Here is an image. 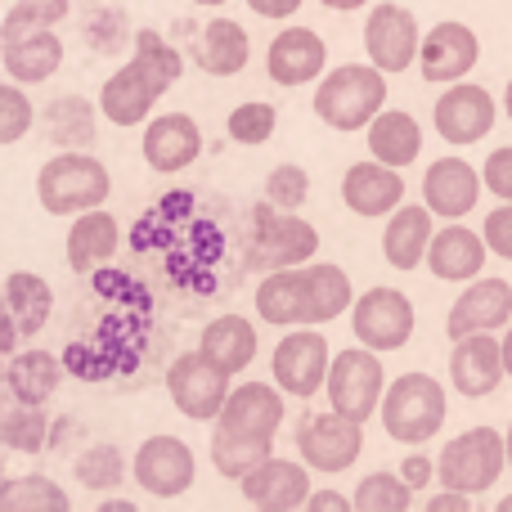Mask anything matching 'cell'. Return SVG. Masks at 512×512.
<instances>
[{"label":"cell","mask_w":512,"mask_h":512,"mask_svg":"<svg viewBox=\"0 0 512 512\" xmlns=\"http://www.w3.org/2000/svg\"><path fill=\"white\" fill-rule=\"evenodd\" d=\"M328 369H333V355H328L324 333H288L274 346V382L288 396H315Z\"/></svg>","instance_id":"4fadbf2b"},{"label":"cell","mask_w":512,"mask_h":512,"mask_svg":"<svg viewBox=\"0 0 512 512\" xmlns=\"http://www.w3.org/2000/svg\"><path fill=\"white\" fill-rule=\"evenodd\" d=\"M297 450L315 472H346L364 450V423L346 418L342 409L310 414L297 427Z\"/></svg>","instance_id":"30bf717a"},{"label":"cell","mask_w":512,"mask_h":512,"mask_svg":"<svg viewBox=\"0 0 512 512\" xmlns=\"http://www.w3.org/2000/svg\"><path fill=\"white\" fill-rule=\"evenodd\" d=\"M369 153L378 162H391V167H409L423 153V126L409 113H400V108L378 113L369 122Z\"/></svg>","instance_id":"f1b7e54d"},{"label":"cell","mask_w":512,"mask_h":512,"mask_svg":"<svg viewBox=\"0 0 512 512\" xmlns=\"http://www.w3.org/2000/svg\"><path fill=\"white\" fill-rule=\"evenodd\" d=\"M504 364H508V378H512V328H508V337H504Z\"/></svg>","instance_id":"f907efd6"},{"label":"cell","mask_w":512,"mask_h":512,"mask_svg":"<svg viewBox=\"0 0 512 512\" xmlns=\"http://www.w3.org/2000/svg\"><path fill=\"white\" fill-rule=\"evenodd\" d=\"M319 5H324V9H360L364 0H319Z\"/></svg>","instance_id":"681fc988"},{"label":"cell","mask_w":512,"mask_h":512,"mask_svg":"<svg viewBox=\"0 0 512 512\" xmlns=\"http://www.w3.org/2000/svg\"><path fill=\"white\" fill-rule=\"evenodd\" d=\"M77 477H81V486H90V490L122 486V477H126L122 450H117V445H95V450H86L77 459Z\"/></svg>","instance_id":"f35d334b"},{"label":"cell","mask_w":512,"mask_h":512,"mask_svg":"<svg viewBox=\"0 0 512 512\" xmlns=\"http://www.w3.org/2000/svg\"><path fill=\"white\" fill-rule=\"evenodd\" d=\"M486 243H490V252L495 256H504V261H512V203H504L499 212H490L486 216Z\"/></svg>","instance_id":"ee69618b"},{"label":"cell","mask_w":512,"mask_h":512,"mask_svg":"<svg viewBox=\"0 0 512 512\" xmlns=\"http://www.w3.org/2000/svg\"><path fill=\"white\" fill-rule=\"evenodd\" d=\"M351 279L342 265H288V270H270L256 288V315L265 324H328L351 306Z\"/></svg>","instance_id":"6da1fadb"},{"label":"cell","mask_w":512,"mask_h":512,"mask_svg":"<svg viewBox=\"0 0 512 512\" xmlns=\"http://www.w3.org/2000/svg\"><path fill=\"white\" fill-rule=\"evenodd\" d=\"M405 198V180H400V167L391 162H355L342 180V203L351 207L355 216H391Z\"/></svg>","instance_id":"603a6c76"},{"label":"cell","mask_w":512,"mask_h":512,"mask_svg":"<svg viewBox=\"0 0 512 512\" xmlns=\"http://www.w3.org/2000/svg\"><path fill=\"white\" fill-rule=\"evenodd\" d=\"M9 81H50L63 63V41L54 27H0Z\"/></svg>","instance_id":"ac0fdd59"},{"label":"cell","mask_w":512,"mask_h":512,"mask_svg":"<svg viewBox=\"0 0 512 512\" xmlns=\"http://www.w3.org/2000/svg\"><path fill=\"white\" fill-rule=\"evenodd\" d=\"M198 477V459L185 441L176 436H153V441L140 445L135 454V481L144 486V495L153 499H176L194 486Z\"/></svg>","instance_id":"7c38bea8"},{"label":"cell","mask_w":512,"mask_h":512,"mask_svg":"<svg viewBox=\"0 0 512 512\" xmlns=\"http://www.w3.org/2000/svg\"><path fill=\"white\" fill-rule=\"evenodd\" d=\"M378 414H382V427H387L391 441L423 445L445 427L450 405H445V387L432 373H400L387 387V396H382Z\"/></svg>","instance_id":"5b68a950"},{"label":"cell","mask_w":512,"mask_h":512,"mask_svg":"<svg viewBox=\"0 0 512 512\" xmlns=\"http://www.w3.org/2000/svg\"><path fill=\"white\" fill-rule=\"evenodd\" d=\"M499 512H512V495H504V504H499Z\"/></svg>","instance_id":"f5cc1de1"},{"label":"cell","mask_w":512,"mask_h":512,"mask_svg":"<svg viewBox=\"0 0 512 512\" xmlns=\"http://www.w3.org/2000/svg\"><path fill=\"white\" fill-rule=\"evenodd\" d=\"M477 59H481V41L463 23H436L423 36V50H418V68H423L427 81H459L477 68Z\"/></svg>","instance_id":"d6986e66"},{"label":"cell","mask_w":512,"mask_h":512,"mask_svg":"<svg viewBox=\"0 0 512 512\" xmlns=\"http://www.w3.org/2000/svg\"><path fill=\"white\" fill-rule=\"evenodd\" d=\"M248 504L265 508V512H292V508H306L310 504V477L301 463H288V459H265L256 463L248 477L239 481Z\"/></svg>","instance_id":"ffe728a7"},{"label":"cell","mask_w":512,"mask_h":512,"mask_svg":"<svg viewBox=\"0 0 512 512\" xmlns=\"http://www.w3.org/2000/svg\"><path fill=\"white\" fill-rule=\"evenodd\" d=\"M504 108H508V117H512V81H508V95H504Z\"/></svg>","instance_id":"816d5d0a"},{"label":"cell","mask_w":512,"mask_h":512,"mask_svg":"<svg viewBox=\"0 0 512 512\" xmlns=\"http://www.w3.org/2000/svg\"><path fill=\"white\" fill-rule=\"evenodd\" d=\"M248 5L261 18H288V14H297L301 9V0H248Z\"/></svg>","instance_id":"c3c4849f"},{"label":"cell","mask_w":512,"mask_h":512,"mask_svg":"<svg viewBox=\"0 0 512 512\" xmlns=\"http://www.w3.org/2000/svg\"><path fill=\"white\" fill-rule=\"evenodd\" d=\"M194 5H225V0H194Z\"/></svg>","instance_id":"db71d44e"},{"label":"cell","mask_w":512,"mask_h":512,"mask_svg":"<svg viewBox=\"0 0 512 512\" xmlns=\"http://www.w3.org/2000/svg\"><path fill=\"white\" fill-rule=\"evenodd\" d=\"M508 463H512V427H508Z\"/></svg>","instance_id":"11a10c76"},{"label":"cell","mask_w":512,"mask_h":512,"mask_svg":"<svg viewBox=\"0 0 512 512\" xmlns=\"http://www.w3.org/2000/svg\"><path fill=\"white\" fill-rule=\"evenodd\" d=\"M310 512H346V508H355V499H346V495H337V490H324V495H310Z\"/></svg>","instance_id":"7dc6e473"},{"label":"cell","mask_w":512,"mask_h":512,"mask_svg":"<svg viewBox=\"0 0 512 512\" xmlns=\"http://www.w3.org/2000/svg\"><path fill=\"white\" fill-rule=\"evenodd\" d=\"M32 99L18 90V81H9V86H0V144H18L27 135V126H32Z\"/></svg>","instance_id":"b9f144b4"},{"label":"cell","mask_w":512,"mask_h":512,"mask_svg":"<svg viewBox=\"0 0 512 512\" xmlns=\"http://www.w3.org/2000/svg\"><path fill=\"white\" fill-rule=\"evenodd\" d=\"M481 185H486V176H477L463 158H441L423 176V203L445 221H459V216H468L477 207Z\"/></svg>","instance_id":"cb8c5ba5"},{"label":"cell","mask_w":512,"mask_h":512,"mask_svg":"<svg viewBox=\"0 0 512 512\" xmlns=\"http://www.w3.org/2000/svg\"><path fill=\"white\" fill-rule=\"evenodd\" d=\"M230 369H221V364L212 360V355L203 351H189V355H176L167 369V391L171 400H176V409L185 418H194V423H216L225 409V400H230Z\"/></svg>","instance_id":"ba28073f"},{"label":"cell","mask_w":512,"mask_h":512,"mask_svg":"<svg viewBox=\"0 0 512 512\" xmlns=\"http://www.w3.org/2000/svg\"><path fill=\"white\" fill-rule=\"evenodd\" d=\"M400 477H405L414 490L427 486V481H432V459H427V454H409L405 468H400Z\"/></svg>","instance_id":"f6af8a7d"},{"label":"cell","mask_w":512,"mask_h":512,"mask_svg":"<svg viewBox=\"0 0 512 512\" xmlns=\"http://www.w3.org/2000/svg\"><path fill=\"white\" fill-rule=\"evenodd\" d=\"M180 72H185V59H180L176 45H167L158 32H140L135 36V59L117 68L99 90V108L113 126H140L149 108L180 81Z\"/></svg>","instance_id":"7a4b0ae2"},{"label":"cell","mask_w":512,"mask_h":512,"mask_svg":"<svg viewBox=\"0 0 512 512\" xmlns=\"http://www.w3.org/2000/svg\"><path fill=\"white\" fill-rule=\"evenodd\" d=\"M108 194H113L108 167L77 149L50 158L41 167V176H36V198H41V207L50 216H81L90 207H104Z\"/></svg>","instance_id":"277c9868"},{"label":"cell","mask_w":512,"mask_h":512,"mask_svg":"<svg viewBox=\"0 0 512 512\" xmlns=\"http://www.w3.org/2000/svg\"><path fill=\"white\" fill-rule=\"evenodd\" d=\"M387 104V72L373 63V68H360V63H342L333 68L315 90V113L324 126L333 131H360Z\"/></svg>","instance_id":"3957f363"},{"label":"cell","mask_w":512,"mask_h":512,"mask_svg":"<svg viewBox=\"0 0 512 512\" xmlns=\"http://www.w3.org/2000/svg\"><path fill=\"white\" fill-rule=\"evenodd\" d=\"M486 252H490L486 234H472L468 225H445L432 239V248H427V265H432V274L445 283H468L481 274Z\"/></svg>","instance_id":"4316f807"},{"label":"cell","mask_w":512,"mask_h":512,"mask_svg":"<svg viewBox=\"0 0 512 512\" xmlns=\"http://www.w3.org/2000/svg\"><path fill=\"white\" fill-rule=\"evenodd\" d=\"M387 396V378H382V360L373 346H351V351L333 355V369H328V400L333 409H342L355 423H369L382 409Z\"/></svg>","instance_id":"9c48e42d"},{"label":"cell","mask_w":512,"mask_h":512,"mask_svg":"<svg viewBox=\"0 0 512 512\" xmlns=\"http://www.w3.org/2000/svg\"><path fill=\"white\" fill-rule=\"evenodd\" d=\"M486 189L495 198H504V203H512V144H504V149H495L486 158Z\"/></svg>","instance_id":"7bdbcfd3"},{"label":"cell","mask_w":512,"mask_h":512,"mask_svg":"<svg viewBox=\"0 0 512 512\" xmlns=\"http://www.w3.org/2000/svg\"><path fill=\"white\" fill-rule=\"evenodd\" d=\"M274 126H279V113H274V104H261V99H252V104H239L230 113V140L234 144H265L274 135Z\"/></svg>","instance_id":"ab89813d"},{"label":"cell","mask_w":512,"mask_h":512,"mask_svg":"<svg viewBox=\"0 0 512 512\" xmlns=\"http://www.w3.org/2000/svg\"><path fill=\"white\" fill-rule=\"evenodd\" d=\"M355 337L373 351H400L414 337V301L400 288H369L351 310Z\"/></svg>","instance_id":"8fae6325"},{"label":"cell","mask_w":512,"mask_h":512,"mask_svg":"<svg viewBox=\"0 0 512 512\" xmlns=\"http://www.w3.org/2000/svg\"><path fill=\"white\" fill-rule=\"evenodd\" d=\"M5 512H68V495L45 477H14L0 486Z\"/></svg>","instance_id":"d590c367"},{"label":"cell","mask_w":512,"mask_h":512,"mask_svg":"<svg viewBox=\"0 0 512 512\" xmlns=\"http://www.w3.org/2000/svg\"><path fill=\"white\" fill-rule=\"evenodd\" d=\"M508 463V436H499L495 427H468L463 436H454L436 459V481L463 495H486Z\"/></svg>","instance_id":"8992f818"},{"label":"cell","mask_w":512,"mask_h":512,"mask_svg":"<svg viewBox=\"0 0 512 512\" xmlns=\"http://www.w3.org/2000/svg\"><path fill=\"white\" fill-rule=\"evenodd\" d=\"M198 63L212 77H234L248 68V32L234 18H212L198 36Z\"/></svg>","instance_id":"1f68e13d"},{"label":"cell","mask_w":512,"mask_h":512,"mask_svg":"<svg viewBox=\"0 0 512 512\" xmlns=\"http://www.w3.org/2000/svg\"><path fill=\"white\" fill-rule=\"evenodd\" d=\"M0 436H5L9 450L36 454L45 445V414H41V405H23V400H14V405L5 409V418H0Z\"/></svg>","instance_id":"74e56055"},{"label":"cell","mask_w":512,"mask_h":512,"mask_svg":"<svg viewBox=\"0 0 512 512\" xmlns=\"http://www.w3.org/2000/svg\"><path fill=\"white\" fill-rule=\"evenodd\" d=\"M495 126V95L486 86H450L436 99V135L445 144H477Z\"/></svg>","instance_id":"9a60e30c"},{"label":"cell","mask_w":512,"mask_h":512,"mask_svg":"<svg viewBox=\"0 0 512 512\" xmlns=\"http://www.w3.org/2000/svg\"><path fill=\"white\" fill-rule=\"evenodd\" d=\"M319 252V234L315 225H306L297 212L274 207L265 198L261 207H252V243L248 256L261 270H288V265H306Z\"/></svg>","instance_id":"52a82bcc"},{"label":"cell","mask_w":512,"mask_h":512,"mask_svg":"<svg viewBox=\"0 0 512 512\" xmlns=\"http://www.w3.org/2000/svg\"><path fill=\"white\" fill-rule=\"evenodd\" d=\"M512 319V288L504 279H477L459 301L450 306L445 333L459 342L468 333H495Z\"/></svg>","instance_id":"44dd1931"},{"label":"cell","mask_w":512,"mask_h":512,"mask_svg":"<svg viewBox=\"0 0 512 512\" xmlns=\"http://www.w3.org/2000/svg\"><path fill=\"white\" fill-rule=\"evenodd\" d=\"M63 369L50 351H23V355H9V369H5V387L14 400L23 405H45V400L59 391Z\"/></svg>","instance_id":"4dcf8cb0"},{"label":"cell","mask_w":512,"mask_h":512,"mask_svg":"<svg viewBox=\"0 0 512 512\" xmlns=\"http://www.w3.org/2000/svg\"><path fill=\"white\" fill-rule=\"evenodd\" d=\"M279 391L283 387H270V382H243V387H234L221 418H216V427L252 436V441H274V432H279V423H283Z\"/></svg>","instance_id":"e0dca14e"},{"label":"cell","mask_w":512,"mask_h":512,"mask_svg":"<svg viewBox=\"0 0 512 512\" xmlns=\"http://www.w3.org/2000/svg\"><path fill=\"white\" fill-rule=\"evenodd\" d=\"M265 198H270L274 207H288V212H297V207L310 198V176L297 167V162H279V167L265 176Z\"/></svg>","instance_id":"60d3db41"},{"label":"cell","mask_w":512,"mask_h":512,"mask_svg":"<svg viewBox=\"0 0 512 512\" xmlns=\"http://www.w3.org/2000/svg\"><path fill=\"white\" fill-rule=\"evenodd\" d=\"M198 153H203V131H198V122L185 113L153 117L149 131H144V162H149L158 176L185 171Z\"/></svg>","instance_id":"7402d4cb"},{"label":"cell","mask_w":512,"mask_h":512,"mask_svg":"<svg viewBox=\"0 0 512 512\" xmlns=\"http://www.w3.org/2000/svg\"><path fill=\"white\" fill-rule=\"evenodd\" d=\"M508 364H504V342H495L490 333H468L454 342L450 355V382L454 391H463L468 400H481L504 382Z\"/></svg>","instance_id":"2e32d148"},{"label":"cell","mask_w":512,"mask_h":512,"mask_svg":"<svg viewBox=\"0 0 512 512\" xmlns=\"http://www.w3.org/2000/svg\"><path fill=\"white\" fill-rule=\"evenodd\" d=\"M432 207H396L382 230V256L396 270H414V265L427 261V248H432Z\"/></svg>","instance_id":"83f0119b"},{"label":"cell","mask_w":512,"mask_h":512,"mask_svg":"<svg viewBox=\"0 0 512 512\" xmlns=\"http://www.w3.org/2000/svg\"><path fill=\"white\" fill-rule=\"evenodd\" d=\"M432 512H468L472 508V495H463V490H450L445 486V495H432Z\"/></svg>","instance_id":"bcb514c9"},{"label":"cell","mask_w":512,"mask_h":512,"mask_svg":"<svg viewBox=\"0 0 512 512\" xmlns=\"http://www.w3.org/2000/svg\"><path fill=\"white\" fill-rule=\"evenodd\" d=\"M45 131L59 149H90L95 144V108L81 95H63L45 108Z\"/></svg>","instance_id":"836d02e7"},{"label":"cell","mask_w":512,"mask_h":512,"mask_svg":"<svg viewBox=\"0 0 512 512\" xmlns=\"http://www.w3.org/2000/svg\"><path fill=\"white\" fill-rule=\"evenodd\" d=\"M54 310V292L50 283L41 279V274L32 270H14L5 279V315H9V328H5V351L14 355L18 337H32L45 328V319H50Z\"/></svg>","instance_id":"484cf974"},{"label":"cell","mask_w":512,"mask_h":512,"mask_svg":"<svg viewBox=\"0 0 512 512\" xmlns=\"http://www.w3.org/2000/svg\"><path fill=\"white\" fill-rule=\"evenodd\" d=\"M198 351L212 355L221 369L243 373L252 364V355H256V328L243 315H221V319H212V324L203 328V342H198Z\"/></svg>","instance_id":"d6a6232c"},{"label":"cell","mask_w":512,"mask_h":512,"mask_svg":"<svg viewBox=\"0 0 512 512\" xmlns=\"http://www.w3.org/2000/svg\"><path fill=\"white\" fill-rule=\"evenodd\" d=\"M117 252V221L99 207L77 216V225L68 230V265L77 274H90L95 265H104Z\"/></svg>","instance_id":"f546056e"},{"label":"cell","mask_w":512,"mask_h":512,"mask_svg":"<svg viewBox=\"0 0 512 512\" xmlns=\"http://www.w3.org/2000/svg\"><path fill=\"white\" fill-rule=\"evenodd\" d=\"M270 445L274 441H252V436H239V432H225V427H216L212 436V463L221 477L230 481H243L256 463L270 459Z\"/></svg>","instance_id":"e575fe53"},{"label":"cell","mask_w":512,"mask_h":512,"mask_svg":"<svg viewBox=\"0 0 512 512\" xmlns=\"http://www.w3.org/2000/svg\"><path fill=\"white\" fill-rule=\"evenodd\" d=\"M409 504H414V486L405 477H391V472H373L355 490V508L360 512H405Z\"/></svg>","instance_id":"8d00e7d4"},{"label":"cell","mask_w":512,"mask_h":512,"mask_svg":"<svg viewBox=\"0 0 512 512\" xmlns=\"http://www.w3.org/2000/svg\"><path fill=\"white\" fill-rule=\"evenodd\" d=\"M328 63V45L319 41L310 27H288L270 41V54H265V72L279 86H306L324 72Z\"/></svg>","instance_id":"d4e9b609"},{"label":"cell","mask_w":512,"mask_h":512,"mask_svg":"<svg viewBox=\"0 0 512 512\" xmlns=\"http://www.w3.org/2000/svg\"><path fill=\"white\" fill-rule=\"evenodd\" d=\"M364 45H369V59L382 72H405L418 59L423 41H418V23L405 5H378L364 23Z\"/></svg>","instance_id":"5bb4252c"}]
</instances>
